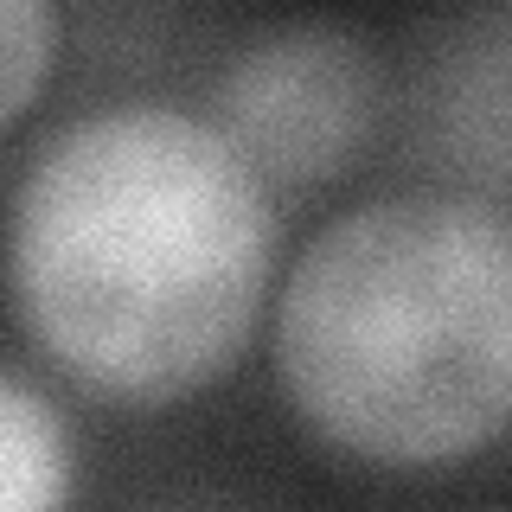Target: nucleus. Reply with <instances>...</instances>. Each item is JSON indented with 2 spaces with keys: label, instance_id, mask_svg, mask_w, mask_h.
<instances>
[{
  "label": "nucleus",
  "instance_id": "f257e3e1",
  "mask_svg": "<svg viewBox=\"0 0 512 512\" xmlns=\"http://www.w3.org/2000/svg\"><path fill=\"white\" fill-rule=\"evenodd\" d=\"M276 282V205L218 122L96 109L13 180V320L52 372L109 404H180L250 346Z\"/></svg>",
  "mask_w": 512,
  "mask_h": 512
},
{
  "label": "nucleus",
  "instance_id": "f03ea898",
  "mask_svg": "<svg viewBox=\"0 0 512 512\" xmlns=\"http://www.w3.org/2000/svg\"><path fill=\"white\" fill-rule=\"evenodd\" d=\"M276 384L327 448L448 468L512 429V212L397 192L327 218L276 295Z\"/></svg>",
  "mask_w": 512,
  "mask_h": 512
},
{
  "label": "nucleus",
  "instance_id": "7ed1b4c3",
  "mask_svg": "<svg viewBox=\"0 0 512 512\" xmlns=\"http://www.w3.org/2000/svg\"><path fill=\"white\" fill-rule=\"evenodd\" d=\"M384 103L378 58L333 20H295L244 45L218 84V128L263 180L314 186L352 167Z\"/></svg>",
  "mask_w": 512,
  "mask_h": 512
},
{
  "label": "nucleus",
  "instance_id": "20e7f679",
  "mask_svg": "<svg viewBox=\"0 0 512 512\" xmlns=\"http://www.w3.org/2000/svg\"><path fill=\"white\" fill-rule=\"evenodd\" d=\"M71 487V423L20 365H7L0 378V512H71Z\"/></svg>",
  "mask_w": 512,
  "mask_h": 512
},
{
  "label": "nucleus",
  "instance_id": "39448f33",
  "mask_svg": "<svg viewBox=\"0 0 512 512\" xmlns=\"http://www.w3.org/2000/svg\"><path fill=\"white\" fill-rule=\"evenodd\" d=\"M455 58L436 96V148L455 173L512 186V45H474Z\"/></svg>",
  "mask_w": 512,
  "mask_h": 512
},
{
  "label": "nucleus",
  "instance_id": "423d86ee",
  "mask_svg": "<svg viewBox=\"0 0 512 512\" xmlns=\"http://www.w3.org/2000/svg\"><path fill=\"white\" fill-rule=\"evenodd\" d=\"M0 32H7V103H0V122L20 128V116L32 109V96H39L45 64L58 58V20L45 7H32V0H7Z\"/></svg>",
  "mask_w": 512,
  "mask_h": 512
}]
</instances>
